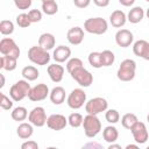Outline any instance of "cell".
<instances>
[{
	"instance_id": "cell-1",
	"label": "cell",
	"mask_w": 149,
	"mask_h": 149,
	"mask_svg": "<svg viewBox=\"0 0 149 149\" xmlns=\"http://www.w3.org/2000/svg\"><path fill=\"white\" fill-rule=\"evenodd\" d=\"M136 72V63L134 59L127 58L121 62L118 71H116V77L121 81H130L134 79Z\"/></svg>"
},
{
	"instance_id": "cell-2",
	"label": "cell",
	"mask_w": 149,
	"mask_h": 149,
	"mask_svg": "<svg viewBox=\"0 0 149 149\" xmlns=\"http://www.w3.org/2000/svg\"><path fill=\"white\" fill-rule=\"evenodd\" d=\"M84 29L94 35H102L108 29V23L105 19L98 16V17H90L84 22Z\"/></svg>"
},
{
	"instance_id": "cell-3",
	"label": "cell",
	"mask_w": 149,
	"mask_h": 149,
	"mask_svg": "<svg viewBox=\"0 0 149 149\" xmlns=\"http://www.w3.org/2000/svg\"><path fill=\"white\" fill-rule=\"evenodd\" d=\"M30 84L28 80H17L15 84H13L9 88V97L13 101H21L30 93Z\"/></svg>"
},
{
	"instance_id": "cell-4",
	"label": "cell",
	"mask_w": 149,
	"mask_h": 149,
	"mask_svg": "<svg viewBox=\"0 0 149 149\" xmlns=\"http://www.w3.org/2000/svg\"><path fill=\"white\" fill-rule=\"evenodd\" d=\"M83 127H84L85 135L87 137L92 139V137L97 136L100 133V130H101V122H100V120H99V118L97 115L87 114L84 118Z\"/></svg>"
},
{
	"instance_id": "cell-5",
	"label": "cell",
	"mask_w": 149,
	"mask_h": 149,
	"mask_svg": "<svg viewBox=\"0 0 149 149\" xmlns=\"http://www.w3.org/2000/svg\"><path fill=\"white\" fill-rule=\"evenodd\" d=\"M28 58L36 65H47L50 61V55L48 50L40 45H33L28 50Z\"/></svg>"
},
{
	"instance_id": "cell-6",
	"label": "cell",
	"mask_w": 149,
	"mask_h": 149,
	"mask_svg": "<svg viewBox=\"0 0 149 149\" xmlns=\"http://www.w3.org/2000/svg\"><path fill=\"white\" fill-rule=\"evenodd\" d=\"M108 107V102L105 98L102 97H95L90 99L86 104H85V111L87 114H93V115H98L99 113H102L107 109Z\"/></svg>"
},
{
	"instance_id": "cell-7",
	"label": "cell",
	"mask_w": 149,
	"mask_h": 149,
	"mask_svg": "<svg viewBox=\"0 0 149 149\" xmlns=\"http://www.w3.org/2000/svg\"><path fill=\"white\" fill-rule=\"evenodd\" d=\"M66 104L72 109H78L86 104V93L81 88H74L71 91V93L68 95Z\"/></svg>"
},
{
	"instance_id": "cell-8",
	"label": "cell",
	"mask_w": 149,
	"mask_h": 149,
	"mask_svg": "<svg viewBox=\"0 0 149 149\" xmlns=\"http://www.w3.org/2000/svg\"><path fill=\"white\" fill-rule=\"evenodd\" d=\"M0 52L5 56H12L15 58H19L20 56V49L15 41L10 37H3L0 41Z\"/></svg>"
},
{
	"instance_id": "cell-9",
	"label": "cell",
	"mask_w": 149,
	"mask_h": 149,
	"mask_svg": "<svg viewBox=\"0 0 149 149\" xmlns=\"http://www.w3.org/2000/svg\"><path fill=\"white\" fill-rule=\"evenodd\" d=\"M70 74L83 87H88L93 83V76H92V73L90 71H87L84 66H80V68L76 69Z\"/></svg>"
},
{
	"instance_id": "cell-10",
	"label": "cell",
	"mask_w": 149,
	"mask_h": 149,
	"mask_svg": "<svg viewBox=\"0 0 149 149\" xmlns=\"http://www.w3.org/2000/svg\"><path fill=\"white\" fill-rule=\"evenodd\" d=\"M47 114H45V109L41 106L34 107L28 115V120L33 126L36 127H43L44 125H47Z\"/></svg>"
},
{
	"instance_id": "cell-11",
	"label": "cell",
	"mask_w": 149,
	"mask_h": 149,
	"mask_svg": "<svg viewBox=\"0 0 149 149\" xmlns=\"http://www.w3.org/2000/svg\"><path fill=\"white\" fill-rule=\"evenodd\" d=\"M132 134H133V137L135 140V142L137 144H143L148 141L149 139V133H148V129L146 127V125L141 121H137L130 129Z\"/></svg>"
},
{
	"instance_id": "cell-12",
	"label": "cell",
	"mask_w": 149,
	"mask_h": 149,
	"mask_svg": "<svg viewBox=\"0 0 149 149\" xmlns=\"http://www.w3.org/2000/svg\"><path fill=\"white\" fill-rule=\"evenodd\" d=\"M49 94H50V91H49L48 85L41 83V84H37L36 86L31 87L28 98H29V100H31V101H42V100H44Z\"/></svg>"
},
{
	"instance_id": "cell-13",
	"label": "cell",
	"mask_w": 149,
	"mask_h": 149,
	"mask_svg": "<svg viewBox=\"0 0 149 149\" xmlns=\"http://www.w3.org/2000/svg\"><path fill=\"white\" fill-rule=\"evenodd\" d=\"M68 123V119L62 114H51L47 119V126L52 130H62Z\"/></svg>"
},
{
	"instance_id": "cell-14",
	"label": "cell",
	"mask_w": 149,
	"mask_h": 149,
	"mask_svg": "<svg viewBox=\"0 0 149 149\" xmlns=\"http://www.w3.org/2000/svg\"><path fill=\"white\" fill-rule=\"evenodd\" d=\"M133 33L128 29H119L115 34V42L121 48H127L133 43Z\"/></svg>"
},
{
	"instance_id": "cell-15",
	"label": "cell",
	"mask_w": 149,
	"mask_h": 149,
	"mask_svg": "<svg viewBox=\"0 0 149 149\" xmlns=\"http://www.w3.org/2000/svg\"><path fill=\"white\" fill-rule=\"evenodd\" d=\"M133 52L135 56L149 61V42L146 40H139L133 45Z\"/></svg>"
},
{
	"instance_id": "cell-16",
	"label": "cell",
	"mask_w": 149,
	"mask_h": 149,
	"mask_svg": "<svg viewBox=\"0 0 149 149\" xmlns=\"http://www.w3.org/2000/svg\"><path fill=\"white\" fill-rule=\"evenodd\" d=\"M66 38L70 44L72 45H78L83 42L84 40V30L80 27H72L68 30Z\"/></svg>"
},
{
	"instance_id": "cell-17",
	"label": "cell",
	"mask_w": 149,
	"mask_h": 149,
	"mask_svg": "<svg viewBox=\"0 0 149 149\" xmlns=\"http://www.w3.org/2000/svg\"><path fill=\"white\" fill-rule=\"evenodd\" d=\"M71 56V49L66 45H58L56 47V49L54 50L52 54V58L55 59L56 63H63L65 61H68Z\"/></svg>"
},
{
	"instance_id": "cell-18",
	"label": "cell",
	"mask_w": 149,
	"mask_h": 149,
	"mask_svg": "<svg viewBox=\"0 0 149 149\" xmlns=\"http://www.w3.org/2000/svg\"><path fill=\"white\" fill-rule=\"evenodd\" d=\"M47 71H48V74H49L50 79H51L54 83H59V81H62L63 76H64V68H63L62 65H59L58 63L51 64V65L48 66Z\"/></svg>"
},
{
	"instance_id": "cell-19",
	"label": "cell",
	"mask_w": 149,
	"mask_h": 149,
	"mask_svg": "<svg viewBox=\"0 0 149 149\" xmlns=\"http://www.w3.org/2000/svg\"><path fill=\"white\" fill-rule=\"evenodd\" d=\"M126 21H127V16L120 9H116V10L112 12V14L109 16V22H111V24L114 28H121V27H123L125 23H126Z\"/></svg>"
},
{
	"instance_id": "cell-20",
	"label": "cell",
	"mask_w": 149,
	"mask_h": 149,
	"mask_svg": "<svg viewBox=\"0 0 149 149\" xmlns=\"http://www.w3.org/2000/svg\"><path fill=\"white\" fill-rule=\"evenodd\" d=\"M50 100L54 105H61L65 100V90L62 86H56L50 91Z\"/></svg>"
},
{
	"instance_id": "cell-21",
	"label": "cell",
	"mask_w": 149,
	"mask_h": 149,
	"mask_svg": "<svg viewBox=\"0 0 149 149\" xmlns=\"http://www.w3.org/2000/svg\"><path fill=\"white\" fill-rule=\"evenodd\" d=\"M56 44L55 36L50 33H43L38 37V45L45 50H51Z\"/></svg>"
},
{
	"instance_id": "cell-22",
	"label": "cell",
	"mask_w": 149,
	"mask_h": 149,
	"mask_svg": "<svg viewBox=\"0 0 149 149\" xmlns=\"http://www.w3.org/2000/svg\"><path fill=\"white\" fill-rule=\"evenodd\" d=\"M144 10L142 7L140 6H136V7H133L129 12H128V15H127V20L130 22V23H139L142 21L143 16H144Z\"/></svg>"
},
{
	"instance_id": "cell-23",
	"label": "cell",
	"mask_w": 149,
	"mask_h": 149,
	"mask_svg": "<svg viewBox=\"0 0 149 149\" xmlns=\"http://www.w3.org/2000/svg\"><path fill=\"white\" fill-rule=\"evenodd\" d=\"M33 133H34V129H33V125H31L30 122H29V123L22 122V123H20L19 127L16 128V134H17V136H19L20 139H22V140L29 139V137L33 135Z\"/></svg>"
},
{
	"instance_id": "cell-24",
	"label": "cell",
	"mask_w": 149,
	"mask_h": 149,
	"mask_svg": "<svg viewBox=\"0 0 149 149\" xmlns=\"http://www.w3.org/2000/svg\"><path fill=\"white\" fill-rule=\"evenodd\" d=\"M17 65V58L12 56H5L2 55L0 58V68L6 71H13L16 69Z\"/></svg>"
},
{
	"instance_id": "cell-25",
	"label": "cell",
	"mask_w": 149,
	"mask_h": 149,
	"mask_svg": "<svg viewBox=\"0 0 149 149\" xmlns=\"http://www.w3.org/2000/svg\"><path fill=\"white\" fill-rule=\"evenodd\" d=\"M102 137L106 142L108 143H113L118 140L119 137V132L114 126H107L105 127V129L102 130Z\"/></svg>"
},
{
	"instance_id": "cell-26",
	"label": "cell",
	"mask_w": 149,
	"mask_h": 149,
	"mask_svg": "<svg viewBox=\"0 0 149 149\" xmlns=\"http://www.w3.org/2000/svg\"><path fill=\"white\" fill-rule=\"evenodd\" d=\"M21 74L22 77L28 80V81H33V80H36L40 76V72L37 70V68L33 66V65H28V66H24L21 71Z\"/></svg>"
},
{
	"instance_id": "cell-27",
	"label": "cell",
	"mask_w": 149,
	"mask_h": 149,
	"mask_svg": "<svg viewBox=\"0 0 149 149\" xmlns=\"http://www.w3.org/2000/svg\"><path fill=\"white\" fill-rule=\"evenodd\" d=\"M28 115H29V114H28V111H27V108L23 107V106H17V107H15V108L12 111V113H10V116H12V119H13L14 121H24Z\"/></svg>"
},
{
	"instance_id": "cell-28",
	"label": "cell",
	"mask_w": 149,
	"mask_h": 149,
	"mask_svg": "<svg viewBox=\"0 0 149 149\" xmlns=\"http://www.w3.org/2000/svg\"><path fill=\"white\" fill-rule=\"evenodd\" d=\"M139 121V119H137V116L135 115V114H133V113H126L122 118H121V125H122V127L123 128H126V129H132V127L136 123Z\"/></svg>"
},
{
	"instance_id": "cell-29",
	"label": "cell",
	"mask_w": 149,
	"mask_h": 149,
	"mask_svg": "<svg viewBox=\"0 0 149 149\" xmlns=\"http://www.w3.org/2000/svg\"><path fill=\"white\" fill-rule=\"evenodd\" d=\"M42 10L47 15H54L58 12V5L56 1H49V2H42Z\"/></svg>"
},
{
	"instance_id": "cell-30",
	"label": "cell",
	"mask_w": 149,
	"mask_h": 149,
	"mask_svg": "<svg viewBox=\"0 0 149 149\" xmlns=\"http://www.w3.org/2000/svg\"><path fill=\"white\" fill-rule=\"evenodd\" d=\"M83 121H84V118L81 114L79 113H71L68 118V122L71 127L73 128H78L80 126H83Z\"/></svg>"
},
{
	"instance_id": "cell-31",
	"label": "cell",
	"mask_w": 149,
	"mask_h": 149,
	"mask_svg": "<svg viewBox=\"0 0 149 149\" xmlns=\"http://www.w3.org/2000/svg\"><path fill=\"white\" fill-rule=\"evenodd\" d=\"M88 63L91 66L95 68V69H99L102 66V63H101V52H98V51H93L88 55Z\"/></svg>"
},
{
	"instance_id": "cell-32",
	"label": "cell",
	"mask_w": 149,
	"mask_h": 149,
	"mask_svg": "<svg viewBox=\"0 0 149 149\" xmlns=\"http://www.w3.org/2000/svg\"><path fill=\"white\" fill-rule=\"evenodd\" d=\"M115 61V56L111 50H104L101 52V63L102 66H111Z\"/></svg>"
},
{
	"instance_id": "cell-33",
	"label": "cell",
	"mask_w": 149,
	"mask_h": 149,
	"mask_svg": "<svg viewBox=\"0 0 149 149\" xmlns=\"http://www.w3.org/2000/svg\"><path fill=\"white\" fill-rule=\"evenodd\" d=\"M14 31V23L10 20H2L0 22V33L2 35H10Z\"/></svg>"
},
{
	"instance_id": "cell-34",
	"label": "cell",
	"mask_w": 149,
	"mask_h": 149,
	"mask_svg": "<svg viewBox=\"0 0 149 149\" xmlns=\"http://www.w3.org/2000/svg\"><path fill=\"white\" fill-rule=\"evenodd\" d=\"M84 64H83V61L80 58L73 57V58H70L68 61V63H66V70H68L69 73H71L72 71H74L76 69H78V68H80Z\"/></svg>"
},
{
	"instance_id": "cell-35",
	"label": "cell",
	"mask_w": 149,
	"mask_h": 149,
	"mask_svg": "<svg viewBox=\"0 0 149 149\" xmlns=\"http://www.w3.org/2000/svg\"><path fill=\"white\" fill-rule=\"evenodd\" d=\"M16 23L19 27L21 28H28L31 23L30 19H29V15L27 13H21L16 16Z\"/></svg>"
},
{
	"instance_id": "cell-36",
	"label": "cell",
	"mask_w": 149,
	"mask_h": 149,
	"mask_svg": "<svg viewBox=\"0 0 149 149\" xmlns=\"http://www.w3.org/2000/svg\"><path fill=\"white\" fill-rule=\"evenodd\" d=\"M105 118H106L107 122L114 125V123L119 122V120H120V114H119V112H118L116 109H108V111L106 109Z\"/></svg>"
},
{
	"instance_id": "cell-37",
	"label": "cell",
	"mask_w": 149,
	"mask_h": 149,
	"mask_svg": "<svg viewBox=\"0 0 149 149\" xmlns=\"http://www.w3.org/2000/svg\"><path fill=\"white\" fill-rule=\"evenodd\" d=\"M28 15H29V19H30L31 23L40 22L42 20V12L40 9H31V10L28 12Z\"/></svg>"
},
{
	"instance_id": "cell-38",
	"label": "cell",
	"mask_w": 149,
	"mask_h": 149,
	"mask_svg": "<svg viewBox=\"0 0 149 149\" xmlns=\"http://www.w3.org/2000/svg\"><path fill=\"white\" fill-rule=\"evenodd\" d=\"M0 106L2 109L5 111H8L13 107V101L5 94V93H1V101H0Z\"/></svg>"
},
{
	"instance_id": "cell-39",
	"label": "cell",
	"mask_w": 149,
	"mask_h": 149,
	"mask_svg": "<svg viewBox=\"0 0 149 149\" xmlns=\"http://www.w3.org/2000/svg\"><path fill=\"white\" fill-rule=\"evenodd\" d=\"M14 3H15V6H16L19 9L26 10V9H28V8L31 6L33 0H14Z\"/></svg>"
},
{
	"instance_id": "cell-40",
	"label": "cell",
	"mask_w": 149,
	"mask_h": 149,
	"mask_svg": "<svg viewBox=\"0 0 149 149\" xmlns=\"http://www.w3.org/2000/svg\"><path fill=\"white\" fill-rule=\"evenodd\" d=\"M21 148H22V149H38V144H37V142L30 140V141L23 142V143L21 144Z\"/></svg>"
},
{
	"instance_id": "cell-41",
	"label": "cell",
	"mask_w": 149,
	"mask_h": 149,
	"mask_svg": "<svg viewBox=\"0 0 149 149\" xmlns=\"http://www.w3.org/2000/svg\"><path fill=\"white\" fill-rule=\"evenodd\" d=\"M73 3L78 8H86L90 6L91 0H73Z\"/></svg>"
},
{
	"instance_id": "cell-42",
	"label": "cell",
	"mask_w": 149,
	"mask_h": 149,
	"mask_svg": "<svg viewBox=\"0 0 149 149\" xmlns=\"http://www.w3.org/2000/svg\"><path fill=\"white\" fill-rule=\"evenodd\" d=\"M111 0H93V2L98 6V7H107L109 5Z\"/></svg>"
},
{
	"instance_id": "cell-43",
	"label": "cell",
	"mask_w": 149,
	"mask_h": 149,
	"mask_svg": "<svg viewBox=\"0 0 149 149\" xmlns=\"http://www.w3.org/2000/svg\"><path fill=\"white\" fill-rule=\"evenodd\" d=\"M119 2L125 7H130L135 2V0H119Z\"/></svg>"
},
{
	"instance_id": "cell-44",
	"label": "cell",
	"mask_w": 149,
	"mask_h": 149,
	"mask_svg": "<svg viewBox=\"0 0 149 149\" xmlns=\"http://www.w3.org/2000/svg\"><path fill=\"white\" fill-rule=\"evenodd\" d=\"M114 148H116V149H121V146H119V144H115L114 142H113V143H109V146H108V149H114Z\"/></svg>"
},
{
	"instance_id": "cell-45",
	"label": "cell",
	"mask_w": 149,
	"mask_h": 149,
	"mask_svg": "<svg viewBox=\"0 0 149 149\" xmlns=\"http://www.w3.org/2000/svg\"><path fill=\"white\" fill-rule=\"evenodd\" d=\"M0 77H1V84H0V87L2 88V87L5 86V77H3L2 73H0Z\"/></svg>"
},
{
	"instance_id": "cell-46",
	"label": "cell",
	"mask_w": 149,
	"mask_h": 149,
	"mask_svg": "<svg viewBox=\"0 0 149 149\" xmlns=\"http://www.w3.org/2000/svg\"><path fill=\"white\" fill-rule=\"evenodd\" d=\"M130 148H135V149H136V148H139V146H137V144H128V146L126 147V149H130Z\"/></svg>"
},
{
	"instance_id": "cell-47",
	"label": "cell",
	"mask_w": 149,
	"mask_h": 149,
	"mask_svg": "<svg viewBox=\"0 0 149 149\" xmlns=\"http://www.w3.org/2000/svg\"><path fill=\"white\" fill-rule=\"evenodd\" d=\"M146 15H147V17H148V19H149V8H148V9H147V12H146Z\"/></svg>"
},
{
	"instance_id": "cell-48",
	"label": "cell",
	"mask_w": 149,
	"mask_h": 149,
	"mask_svg": "<svg viewBox=\"0 0 149 149\" xmlns=\"http://www.w3.org/2000/svg\"><path fill=\"white\" fill-rule=\"evenodd\" d=\"M49 1H55V0H42V2H49Z\"/></svg>"
},
{
	"instance_id": "cell-49",
	"label": "cell",
	"mask_w": 149,
	"mask_h": 149,
	"mask_svg": "<svg viewBox=\"0 0 149 149\" xmlns=\"http://www.w3.org/2000/svg\"><path fill=\"white\" fill-rule=\"evenodd\" d=\"M147 121H148V122H149V114H148V115H147Z\"/></svg>"
},
{
	"instance_id": "cell-50",
	"label": "cell",
	"mask_w": 149,
	"mask_h": 149,
	"mask_svg": "<svg viewBox=\"0 0 149 149\" xmlns=\"http://www.w3.org/2000/svg\"><path fill=\"white\" fill-rule=\"evenodd\" d=\"M146 1H147V2H149V0H146Z\"/></svg>"
}]
</instances>
